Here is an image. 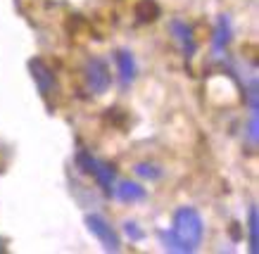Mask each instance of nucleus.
I'll list each match as a JSON object with an SVG mask.
<instances>
[{"mask_svg": "<svg viewBox=\"0 0 259 254\" xmlns=\"http://www.w3.org/2000/svg\"><path fill=\"white\" fill-rule=\"evenodd\" d=\"M202 219L193 207H181L174 214V226L169 233H159V240L171 252H193L202 242Z\"/></svg>", "mask_w": 259, "mask_h": 254, "instance_id": "f257e3e1", "label": "nucleus"}, {"mask_svg": "<svg viewBox=\"0 0 259 254\" xmlns=\"http://www.w3.org/2000/svg\"><path fill=\"white\" fill-rule=\"evenodd\" d=\"M247 230H250V249L257 254V209L254 207L250 209V226H247Z\"/></svg>", "mask_w": 259, "mask_h": 254, "instance_id": "9b49d317", "label": "nucleus"}, {"mask_svg": "<svg viewBox=\"0 0 259 254\" xmlns=\"http://www.w3.org/2000/svg\"><path fill=\"white\" fill-rule=\"evenodd\" d=\"M126 233H128V238H134V240H141L143 238V230H138V226L136 223H126Z\"/></svg>", "mask_w": 259, "mask_h": 254, "instance_id": "4468645a", "label": "nucleus"}, {"mask_svg": "<svg viewBox=\"0 0 259 254\" xmlns=\"http://www.w3.org/2000/svg\"><path fill=\"white\" fill-rule=\"evenodd\" d=\"M76 164H79V169L83 171V174L93 176L95 181H98V185H100L105 192H112V188H114V167H110V164H105V162H100V159H95L91 152L81 150L79 155H76Z\"/></svg>", "mask_w": 259, "mask_h": 254, "instance_id": "f03ea898", "label": "nucleus"}, {"mask_svg": "<svg viewBox=\"0 0 259 254\" xmlns=\"http://www.w3.org/2000/svg\"><path fill=\"white\" fill-rule=\"evenodd\" d=\"M228 40H231V24H228L226 17H221L219 22H217V29H214V38H212L214 50H217V53L226 50Z\"/></svg>", "mask_w": 259, "mask_h": 254, "instance_id": "1a4fd4ad", "label": "nucleus"}, {"mask_svg": "<svg viewBox=\"0 0 259 254\" xmlns=\"http://www.w3.org/2000/svg\"><path fill=\"white\" fill-rule=\"evenodd\" d=\"M117 197L121 202H141V199H145V188H141L138 183L124 181V183H119Z\"/></svg>", "mask_w": 259, "mask_h": 254, "instance_id": "6e6552de", "label": "nucleus"}, {"mask_svg": "<svg viewBox=\"0 0 259 254\" xmlns=\"http://www.w3.org/2000/svg\"><path fill=\"white\" fill-rule=\"evenodd\" d=\"M159 15V8L152 3V0H141L138 8H136V17L138 22H155Z\"/></svg>", "mask_w": 259, "mask_h": 254, "instance_id": "9d476101", "label": "nucleus"}, {"mask_svg": "<svg viewBox=\"0 0 259 254\" xmlns=\"http://www.w3.org/2000/svg\"><path fill=\"white\" fill-rule=\"evenodd\" d=\"M29 69H31V76H33V81H36V86H38L40 95L48 97L57 86L53 69H50L43 60H31V62H29Z\"/></svg>", "mask_w": 259, "mask_h": 254, "instance_id": "39448f33", "label": "nucleus"}, {"mask_svg": "<svg viewBox=\"0 0 259 254\" xmlns=\"http://www.w3.org/2000/svg\"><path fill=\"white\" fill-rule=\"evenodd\" d=\"M0 252H5V247H3V240H0Z\"/></svg>", "mask_w": 259, "mask_h": 254, "instance_id": "2eb2a0df", "label": "nucleus"}, {"mask_svg": "<svg viewBox=\"0 0 259 254\" xmlns=\"http://www.w3.org/2000/svg\"><path fill=\"white\" fill-rule=\"evenodd\" d=\"M83 81H86V88L95 95H102L112 83V74L110 67L102 62L100 57H91L83 67Z\"/></svg>", "mask_w": 259, "mask_h": 254, "instance_id": "7ed1b4c3", "label": "nucleus"}, {"mask_svg": "<svg viewBox=\"0 0 259 254\" xmlns=\"http://www.w3.org/2000/svg\"><path fill=\"white\" fill-rule=\"evenodd\" d=\"M136 174L155 181V178H159V176H162V171H159L157 167H152V164H138V167H136Z\"/></svg>", "mask_w": 259, "mask_h": 254, "instance_id": "f8f14e48", "label": "nucleus"}, {"mask_svg": "<svg viewBox=\"0 0 259 254\" xmlns=\"http://www.w3.org/2000/svg\"><path fill=\"white\" fill-rule=\"evenodd\" d=\"M117 67H119V79L124 86H128L136 79V60L128 50H119L117 53Z\"/></svg>", "mask_w": 259, "mask_h": 254, "instance_id": "0eeeda50", "label": "nucleus"}, {"mask_svg": "<svg viewBox=\"0 0 259 254\" xmlns=\"http://www.w3.org/2000/svg\"><path fill=\"white\" fill-rule=\"evenodd\" d=\"M247 135H250V143L252 147H257V112H252V117H250V126H247Z\"/></svg>", "mask_w": 259, "mask_h": 254, "instance_id": "ddd939ff", "label": "nucleus"}, {"mask_svg": "<svg viewBox=\"0 0 259 254\" xmlns=\"http://www.w3.org/2000/svg\"><path fill=\"white\" fill-rule=\"evenodd\" d=\"M86 223H88V228H91V233H93L95 238H98L102 245H105V249H110V252H119V247H121V242H119V235L114 233V228H112L110 223L105 221L100 214L86 216Z\"/></svg>", "mask_w": 259, "mask_h": 254, "instance_id": "20e7f679", "label": "nucleus"}, {"mask_svg": "<svg viewBox=\"0 0 259 254\" xmlns=\"http://www.w3.org/2000/svg\"><path fill=\"white\" fill-rule=\"evenodd\" d=\"M171 33H174V40L179 43L181 53L186 57H193L197 50V43H195V36H193V29H190L186 22L181 19H174L171 22Z\"/></svg>", "mask_w": 259, "mask_h": 254, "instance_id": "423d86ee", "label": "nucleus"}]
</instances>
